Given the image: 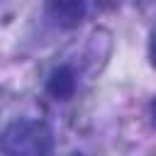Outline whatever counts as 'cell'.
<instances>
[{
  "label": "cell",
  "mask_w": 156,
  "mask_h": 156,
  "mask_svg": "<svg viewBox=\"0 0 156 156\" xmlns=\"http://www.w3.org/2000/svg\"><path fill=\"white\" fill-rule=\"evenodd\" d=\"M51 149V129L39 119H15L0 134V154L5 156H44Z\"/></svg>",
  "instance_id": "cell-1"
},
{
  "label": "cell",
  "mask_w": 156,
  "mask_h": 156,
  "mask_svg": "<svg viewBox=\"0 0 156 156\" xmlns=\"http://www.w3.org/2000/svg\"><path fill=\"white\" fill-rule=\"evenodd\" d=\"M46 10H49V17L58 27L73 29L83 22L85 10H88V0H46Z\"/></svg>",
  "instance_id": "cell-2"
},
{
  "label": "cell",
  "mask_w": 156,
  "mask_h": 156,
  "mask_svg": "<svg viewBox=\"0 0 156 156\" xmlns=\"http://www.w3.org/2000/svg\"><path fill=\"white\" fill-rule=\"evenodd\" d=\"M76 71L71 66H58L51 71L49 80H46V93L54 98V100H68L73 93H76Z\"/></svg>",
  "instance_id": "cell-3"
},
{
  "label": "cell",
  "mask_w": 156,
  "mask_h": 156,
  "mask_svg": "<svg viewBox=\"0 0 156 156\" xmlns=\"http://www.w3.org/2000/svg\"><path fill=\"white\" fill-rule=\"evenodd\" d=\"M149 58H151V66H156V29H154L151 41H149Z\"/></svg>",
  "instance_id": "cell-4"
},
{
  "label": "cell",
  "mask_w": 156,
  "mask_h": 156,
  "mask_svg": "<svg viewBox=\"0 0 156 156\" xmlns=\"http://www.w3.org/2000/svg\"><path fill=\"white\" fill-rule=\"evenodd\" d=\"M149 115H151V122H154V127H156V98H154L151 105H149Z\"/></svg>",
  "instance_id": "cell-5"
}]
</instances>
